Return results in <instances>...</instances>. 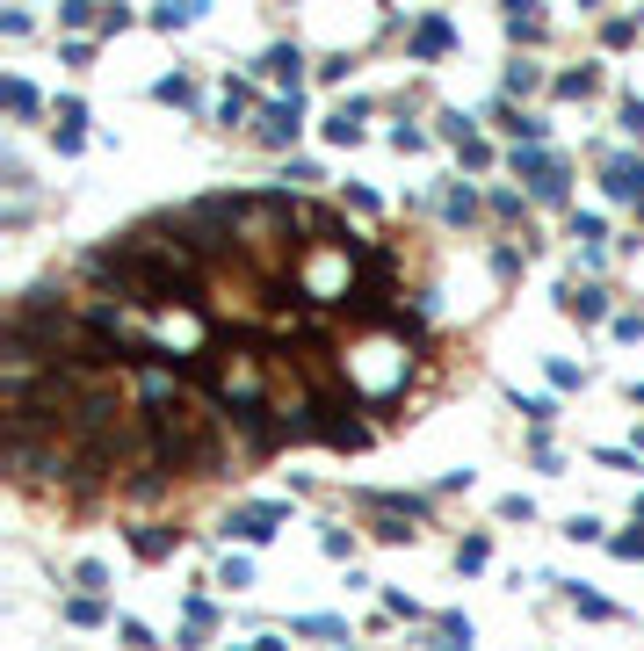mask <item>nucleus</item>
I'll use <instances>...</instances> for the list:
<instances>
[{"label": "nucleus", "mask_w": 644, "mask_h": 651, "mask_svg": "<svg viewBox=\"0 0 644 651\" xmlns=\"http://www.w3.org/2000/svg\"><path fill=\"white\" fill-rule=\"evenodd\" d=\"M254 651H283V644H275V637H261V644H254Z\"/></svg>", "instance_id": "31"}, {"label": "nucleus", "mask_w": 644, "mask_h": 651, "mask_svg": "<svg viewBox=\"0 0 644 651\" xmlns=\"http://www.w3.org/2000/svg\"><path fill=\"white\" fill-rule=\"evenodd\" d=\"M572 239H587V246H594V239H601V217H594V210H579V217H572Z\"/></svg>", "instance_id": "25"}, {"label": "nucleus", "mask_w": 644, "mask_h": 651, "mask_svg": "<svg viewBox=\"0 0 644 651\" xmlns=\"http://www.w3.org/2000/svg\"><path fill=\"white\" fill-rule=\"evenodd\" d=\"M73 579H80V586H87V594H95V586H109V565H95V557H87V565H80V572H73Z\"/></svg>", "instance_id": "26"}, {"label": "nucleus", "mask_w": 644, "mask_h": 651, "mask_svg": "<svg viewBox=\"0 0 644 651\" xmlns=\"http://www.w3.org/2000/svg\"><path fill=\"white\" fill-rule=\"evenodd\" d=\"M442 217H456V225H471V217H478V196L464 189V181H456V189H442Z\"/></svg>", "instance_id": "11"}, {"label": "nucleus", "mask_w": 644, "mask_h": 651, "mask_svg": "<svg viewBox=\"0 0 644 651\" xmlns=\"http://www.w3.org/2000/svg\"><path fill=\"white\" fill-rule=\"evenodd\" d=\"M181 623H189V637H203L210 623H218V608H210L203 594H189V608H181Z\"/></svg>", "instance_id": "16"}, {"label": "nucleus", "mask_w": 644, "mask_h": 651, "mask_svg": "<svg viewBox=\"0 0 644 651\" xmlns=\"http://www.w3.org/2000/svg\"><path fill=\"white\" fill-rule=\"evenodd\" d=\"M247 579H254L247 557H225V565H218V586H247Z\"/></svg>", "instance_id": "22"}, {"label": "nucleus", "mask_w": 644, "mask_h": 651, "mask_svg": "<svg viewBox=\"0 0 644 651\" xmlns=\"http://www.w3.org/2000/svg\"><path fill=\"white\" fill-rule=\"evenodd\" d=\"M152 95H160V102H174V109H196V87L181 80V73H167L160 87H152Z\"/></svg>", "instance_id": "13"}, {"label": "nucleus", "mask_w": 644, "mask_h": 651, "mask_svg": "<svg viewBox=\"0 0 644 651\" xmlns=\"http://www.w3.org/2000/svg\"><path fill=\"white\" fill-rule=\"evenodd\" d=\"M558 312H572V319H608V290H601V283H558Z\"/></svg>", "instance_id": "3"}, {"label": "nucleus", "mask_w": 644, "mask_h": 651, "mask_svg": "<svg viewBox=\"0 0 644 651\" xmlns=\"http://www.w3.org/2000/svg\"><path fill=\"white\" fill-rule=\"evenodd\" d=\"M297 131H304V109H297V95H290V102H268V109H261V138H268V145H290Z\"/></svg>", "instance_id": "4"}, {"label": "nucleus", "mask_w": 644, "mask_h": 651, "mask_svg": "<svg viewBox=\"0 0 644 651\" xmlns=\"http://www.w3.org/2000/svg\"><path fill=\"white\" fill-rule=\"evenodd\" d=\"M485 557H493V543H485V536H464V543H456V572H478Z\"/></svg>", "instance_id": "15"}, {"label": "nucleus", "mask_w": 644, "mask_h": 651, "mask_svg": "<svg viewBox=\"0 0 644 651\" xmlns=\"http://www.w3.org/2000/svg\"><path fill=\"white\" fill-rule=\"evenodd\" d=\"M297 630H304V637H348L341 615H297Z\"/></svg>", "instance_id": "19"}, {"label": "nucleus", "mask_w": 644, "mask_h": 651, "mask_svg": "<svg viewBox=\"0 0 644 651\" xmlns=\"http://www.w3.org/2000/svg\"><path fill=\"white\" fill-rule=\"evenodd\" d=\"M507 37H514V44H536V37H543V15H521V8H507Z\"/></svg>", "instance_id": "17"}, {"label": "nucleus", "mask_w": 644, "mask_h": 651, "mask_svg": "<svg viewBox=\"0 0 644 651\" xmlns=\"http://www.w3.org/2000/svg\"><path fill=\"white\" fill-rule=\"evenodd\" d=\"M283 514H290V507H275V500H268V507H239V514L225 521V536H239V543H268L275 529H283Z\"/></svg>", "instance_id": "2"}, {"label": "nucleus", "mask_w": 644, "mask_h": 651, "mask_svg": "<svg viewBox=\"0 0 644 651\" xmlns=\"http://www.w3.org/2000/svg\"><path fill=\"white\" fill-rule=\"evenodd\" d=\"M485 160H493V145H485V138L471 131V138H464V167H485Z\"/></svg>", "instance_id": "28"}, {"label": "nucleus", "mask_w": 644, "mask_h": 651, "mask_svg": "<svg viewBox=\"0 0 644 651\" xmlns=\"http://www.w3.org/2000/svg\"><path fill=\"white\" fill-rule=\"evenodd\" d=\"M196 8H152V29H189Z\"/></svg>", "instance_id": "23"}, {"label": "nucleus", "mask_w": 644, "mask_h": 651, "mask_svg": "<svg viewBox=\"0 0 644 651\" xmlns=\"http://www.w3.org/2000/svg\"><path fill=\"white\" fill-rule=\"evenodd\" d=\"M630 398H637V406H644V384H630Z\"/></svg>", "instance_id": "32"}, {"label": "nucleus", "mask_w": 644, "mask_h": 651, "mask_svg": "<svg viewBox=\"0 0 644 651\" xmlns=\"http://www.w3.org/2000/svg\"><path fill=\"white\" fill-rule=\"evenodd\" d=\"M637 514H644V492H637Z\"/></svg>", "instance_id": "33"}, {"label": "nucleus", "mask_w": 644, "mask_h": 651, "mask_svg": "<svg viewBox=\"0 0 644 651\" xmlns=\"http://www.w3.org/2000/svg\"><path fill=\"white\" fill-rule=\"evenodd\" d=\"M66 623L95 630V623H102V594H73V601H66Z\"/></svg>", "instance_id": "12"}, {"label": "nucleus", "mask_w": 644, "mask_h": 651, "mask_svg": "<svg viewBox=\"0 0 644 651\" xmlns=\"http://www.w3.org/2000/svg\"><path fill=\"white\" fill-rule=\"evenodd\" d=\"M131 550L145 557V565H160V557L174 550V529H160V521H145V529H131Z\"/></svg>", "instance_id": "9"}, {"label": "nucleus", "mask_w": 644, "mask_h": 651, "mask_svg": "<svg viewBox=\"0 0 644 651\" xmlns=\"http://www.w3.org/2000/svg\"><path fill=\"white\" fill-rule=\"evenodd\" d=\"M623 131H637V138H644V102H637V95L623 102Z\"/></svg>", "instance_id": "29"}, {"label": "nucleus", "mask_w": 644, "mask_h": 651, "mask_svg": "<svg viewBox=\"0 0 644 651\" xmlns=\"http://www.w3.org/2000/svg\"><path fill=\"white\" fill-rule=\"evenodd\" d=\"M297 66H304L297 44H268V58H261V73H268V80H290V95H297Z\"/></svg>", "instance_id": "8"}, {"label": "nucleus", "mask_w": 644, "mask_h": 651, "mask_svg": "<svg viewBox=\"0 0 644 651\" xmlns=\"http://www.w3.org/2000/svg\"><path fill=\"white\" fill-rule=\"evenodd\" d=\"M500 514H507V521H529L536 507H529V492H507V500H500Z\"/></svg>", "instance_id": "27"}, {"label": "nucleus", "mask_w": 644, "mask_h": 651, "mask_svg": "<svg viewBox=\"0 0 644 651\" xmlns=\"http://www.w3.org/2000/svg\"><path fill=\"white\" fill-rule=\"evenodd\" d=\"M565 536H572V543H594V536H601V521H594V514H572V521H565Z\"/></svg>", "instance_id": "24"}, {"label": "nucleus", "mask_w": 644, "mask_h": 651, "mask_svg": "<svg viewBox=\"0 0 644 651\" xmlns=\"http://www.w3.org/2000/svg\"><path fill=\"white\" fill-rule=\"evenodd\" d=\"M637 217H644V203H637Z\"/></svg>", "instance_id": "35"}, {"label": "nucleus", "mask_w": 644, "mask_h": 651, "mask_svg": "<svg viewBox=\"0 0 644 651\" xmlns=\"http://www.w3.org/2000/svg\"><path fill=\"white\" fill-rule=\"evenodd\" d=\"M247 109H254V95L232 80V87H225V102H218V116H225V123H247Z\"/></svg>", "instance_id": "18"}, {"label": "nucleus", "mask_w": 644, "mask_h": 651, "mask_svg": "<svg viewBox=\"0 0 644 651\" xmlns=\"http://www.w3.org/2000/svg\"><path fill=\"white\" fill-rule=\"evenodd\" d=\"M449 44H456L449 15H420V22H413V58H442Z\"/></svg>", "instance_id": "6"}, {"label": "nucleus", "mask_w": 644, "mask_h": 651, "mask_svg": "<svg viewBox=\"0 0 644 651\" xmlns=\"http://www.w3.org/2000/svg\"><path fill=\"white\" fill-rule=\"evenodd\" d=\"M601 181H608V196H616V203H644V160H608Z\"/></svg>", "instance_id": "5"}, {"label": "nucleus", "mask_w": 644, "mask_h": 651, "mask_svg": "<svg viewBox=\"0 0 644 651\" xmlns=\"http://www.w3.org/2000/svg\"><path fill=\"white\" fill-rule=\"evenodd\" d=\"M536 87H543L536 66H514V73H507V95H536Z\"/></svg>", "instance_id": "21"}, {"label": "nucleus", "mask_w": 644, "mask_h": 651, "mask_svg": "<svg viewBox=\"0 0 644 651\" xmlns=\"http://www.w3.org/2000/svg\"><path fill=\"white\" fill-rule=\"evenodd\" d=\"M0 102H8L15 116H37V87H29V80H8V87H0Z\"/></svg>", "instance_id": "14"}, {"label": "nucleus", "mask_w": 644, "mask_h": 651, "mask_svg": "<svg viewBox=\"0 0 644 651\" xmlns=\"http://www.w3.org/2000/svg\"><path fill=\"white\" fill-rule=\"evenodd\" d=\"M124 644H131V651H152V630H145V623H124Z\"/></svg>", "instance_id": "30"}, {"label": "nucleus", "mask_w": 644, "mask_h": 651, "mask_svg": "<svg viewBox=\"0 0 644 651\" xmlns=\"http://www.w3.org/2000/svg\"><path fill=\"white\" fill-rule=\"evenodd\" d=\"M362 116H370V102H341V109L326 116V138H333V145H355V138H362Z\"/></svg>", "instance_id": "7"}, {"label": "nucleus", "mask_w": 644, "mask_h": 651, "mask_svg": "<svg viewBox=\"0 0 644 651\" xmlns=\"http://www.w3.org/2000/svg\"><path fill=\"white\" fill-rule=\"evenodd\" d=\"M637 449H644V434H637Z\"/></svg>", "instance_id": "34"}, {"label": "nucleus", "mask_w": 644, "mask_h": 651, "mask_svg": "<svg viewBox=\"0 0 644 651\" xmlns=\"http://www.w3.org/2000/svg\"><path fill=\"white\" fill-rule=\"evenodd\" d=\"M601 87V73L594 66H579V73H558V95H594Z\"/></svg>", "instance_id": "20"}, {"label": "nucleus", "mask_w": 644, "mask_h": 651, "mask_svg": "<svg viewBox=\"0 0 644 651\" xmlns=\"http://www.w3.org/2000/svg\"><path fill=\"white\" fill-rule=\"evenodd\" d=\"M514 174L529 181V196H536V203H565V181H572V174L550 160L543 145H514Z\"/></svg>", "instance_id": "1"}, {"label": "nucleus", "mask_w": 644, "mask_h": 651, "mask_svg": "<svg viewBox=\"0 0 644 651\" xmlns=\"http://www.w3.org/2000/svg\"><path fill=\"white\" fill-rule=\"evenodd\" d=\"M565 601H572L579 615H594V623H616V608H608V601L594 594V586H565Z\"/></svg>", "instance_id": "10"}]
</instances>
